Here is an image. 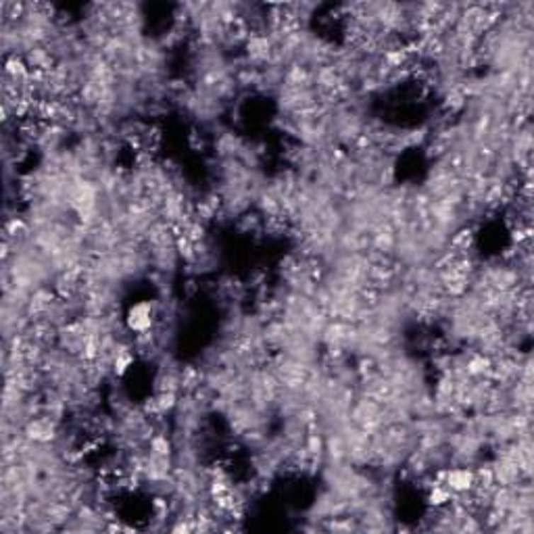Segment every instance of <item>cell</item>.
<instances>
[{"label": "cell", "mask_w": 534, "mask_h": 534, "mask_svg": "<svg viewBox=\"0 0 534 534\" xmlns=\"http://www.w3.org/2000/svg\"><path fill=\"white\" fill-rule=\"evenodd\" d=\"M159 299H138L134 303L125 307L123 313V326L136 336V334H144L157 328L159 324Z\"/></svg>", "instance_id": "6da1fadb"}, {"label": "cell", "mask_w": 534, "mask_h": 534, "mask_svg": "<svg viewBox=\"0 0 534 534\" xmlns=\"http://www.w3.org/2000/svg\"><path fill=\"white\" fill-rule=\"evenodd\" d=\"M426 491V505L432 507V509H441V507H447L451 501H453V493L449 487H445L443 482L430 478L428 487L424 489Z\"/></svg>", "instance_id": "7a4b0ae2"}, {"label": "cell", "mask_w": 534, "mask_h": 534, "mask_svg": "<svg viewBox=\"0 0 534 534\" xmlns=\"http://www.w3.org/2000/svg\"><path fill=\"white\" fill-rule=\"evenodd\" d=\"M188 144H191L192 151H205L207 149V140H205L203 132L194 130L191 136H188Z\"/></svg>", "instance_id": "3957f363"}]
</instances>
